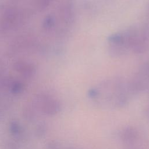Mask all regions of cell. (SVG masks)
<instances>
[{"label": "cell", "mask_w": 149, "mask_h": 149, "mask_svg": "<svg viewBox=\"0 0 149 149\" xmlns=\"http://www.w3.org/2000/svg\"><path fill=\"white\" fill-rule=\"evenodd\" d=\"M149 44V29L143 25L133 26L111 36L108 49L113 56L143 52Z\"/></svg>", "instance_id": "6da1fadb"}, {"label": "cell", "mask_w": 149, "mask_h": 149, "mask_svg": "<svg viewBox=\"0 0 149 149\" xmlns=\"http://www.w3.org/2000/svg\"><path fill=\"white\" fill-rule=\"evenodd\" d=\"M131 94L128 82L126 83L119 78L105 80L90 92V97L98 102H105L114 105L123 103Z\"/></svg>", "instance_id": "7a4b0ae2"}, {"label": "cell", "mask_w": 149, "mask_h": 149, "mask_svg": "<svg viewBox=\"0 0 149 149\" xmlns=\"http://www.w3.org/2000/svg\"><path fill=\"white\" fill-rule=\"evenodd\" d=\"M148 16H149V8H148Z\"/></svg>", "instance_id": "277c9868"}, {"label": "cell", "mask_w": 149, "mask_h": 149, "mask_svg": "<svg viewBox=\"0 0 149 149\" xmlns=\"http://www.w3.org/2000/svg\"><path fill=\"white\" fill-rule=\"evenodd\" d=\"M128 86L131 94L138 93L149 87V59L139 67L128 82Z\"/></svg>", "instance_id": "3957f363"}]
</instances>
